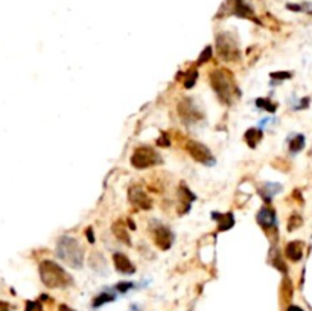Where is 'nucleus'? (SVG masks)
Here are the masks:
<instances>
[{"mask_svg": "<svg viewBox=\"0 0 312 311\" xmlns=\"http://www.w3.org/2000/svg\"><path fill=\"white\" fill-rule=\"evenodd\" d=\"M302 223H303V220H302L300 215H291V217H289V221H288V230H289V232L295 230L297 227L302 226Z\"/></svg>", "mask_w": 312, "mask_h": 311, "instance_id": "nucleus-24", "label": "nucleus"}, {"mask_svg": "<svg viewBox=\"0 0 312 311\" xmlns=\"http://www.w3.org/2000/svg\"><path fill=\"white\" fill-rule=\"evenodd\" d=\"M90 266L91 269L98 273H105L107 272V261L99 252H93L90 256Z\"/></svg>", "mask_w": 312, "mask_h": 311, "instance_id": "nucleus-20", "label": "nucleus"}, {"mask_svg": "<svg viewBox=\"0 0 312 311\" xmlns=\"http://www.w3.org/2000/svg\"><path fill=\"white\" fill-rule=\"evenodd\" d=\"M273 80H277V81H284V80H289V78L292 76L289 72H273L270 75Z\"/></svg>", "mask_w": 312, "mask_h": 311, "instance_id": "nucleus-27", "label": "nucleus"}, {"mask_svg": "<svg viewBox=\"0 0 312 311\" xmlns=\"http://www.w3.org/2000/svg\"><path fill=\"white\" fill-rule=\"evenodd\" d=\"M286 311H303V310L300 307H297V305H289Z\"/></svg>", "mask_w": 312, "mask_h": 311, "instance_id": "nucleus-32", "label": "nucleus"}, {"mask_svg": "<svg viewBox=\"0 0 312 311\" xmlns=\"http://www.w3.org/2000/svg\"><path fill=\"white\" fill-rule=\"evenodd\" d=\"M210 86L223 104H231L241 96V92L235 83V78L227 69H215L209 75Z\"/></svg>", "mask_w": 312, "mask_h": 311, "instance_id": "nucleus-1", "label": "nucleus"}, {"mask_svg": "<svg viewBox=\"0 0 312 311\" xmlns=\"http://www.w3.org/2000/svg\"><path fill=\"white\" fill-rule=\"evenodd\" d=\"M113 262H114V267L119 273L122 275H133L136 273V267L134 264L128 259V256L122 253V252H116L113 255Z\"/></svg>", "mask_w": 312, "mask_h": 311, "instance_id": "nucleus-12", "label": "nucleus"}, {"mask_svg": "<svg viewBox=\"0 0 312 311\" xmlns=\"http://www.w3.org/2000/svg\"><path fill=\"white\" fill-rule=\"evenodd\" d=\"M178 197H180L181 205H184V206H186V212H189L192 201L197 198V197H195V194H192V192H191V189L187 188L186 185H181L180 188H178Z\"/></svg>", "mask_w": 312, "mask_h": 311, "instance_id": "nucleus-18", "label": "nucleus"}, {"mask_svg": "<svg viewBox=\"0 0 312 311\" xmlns=\"http://www.w3.org/2000/svg\"><path fill=\"white\" fill-rule=\"evenodd\" d=\"M288 142H289V151L292 154H295V153H299L305 148V136L303 134H292Z\"/></svg>", "mask_w": 312, "mask_h": 311, "instance_id": "nucleus-21", "label": "nucleus"}, {"mask_svg": "<svg viewBox=\"0 0 312 311\" xmlns=\"http://www.w3.org/2000/svg\"><path fill=\"white\" fill-rule=\"evenodd\" d=\"M154 243L160 250H169L174 243V233L166 226H157L154 229Z\"/></svg>", "mask_w": 312, "mask_h": 311, "instance_id": "nucleus-10", "label": "nucleus"}, {"mask_svg": "<svg viewBox=\"0 0 312 311\" xmlns=\"http://www.w3.org/2000/svg\"><path fill=\"white\" fill-rule=\"evenodd\" d=\"M178 113L183 118L184 122H198L202 119V113L199 108L195 105V102L191 98H184L178 104Z\"/></svg>", "mask_w": 312, "mask_h": 311, "instance_id": "nucleus-8", "label": "nucleus"}, {"mask_svg": "<svg viewBox=\"0 0 312 311\" xmlns=\"http://www.w3.org/2000/svg\"><path fill=\"white\" fill-rule=\"evenodd\" d=\"M197 78H198V72L197 69H191L189 72H186L184 80H183V86L186 89H192L197 84Z\"/></svg>", "mask_w": 312, "mask_h": 311, "instance_id": "nucleus-23", "label": "nucleus"}, {"mask_svg": "<svg viewBox=\"0 0 312 311\" xmlns=\"http://www.w3.org/2000/svg\"><path fill=\"white\" fill-rule=\"evenodd\" d=\"M57 256L72 269H81L84 264V250L75 238L61 237L57 243Z\"/></svg>", "mask_w": 312, "mask_h": 311, "instance_id": "nucleus-3", "label": "nucleus"}, {"mask_svg": "<svg viewBox=\"0 0 312 311\" xmlns=\"http://www.w3.org/2000/svg\"><path fill=\"white\" fill-rule=\"evenodd\" d=\"M262 137H263L262 130H259V128H250V130H247V133L244 136V141L248 144L250 148H256L257 144L262 141Z\"/></svg>", "mask_w": 312, "mask_h": 311, "instance_id": "nucleus-19", "label": "nucleus"}, {"mask_svg": "<svg viewBox=\"0 0 312 311\" xmlns=\"http://www.w3.org/2000/svg\"><path fill=\"white\" fill-rule=\"evenodd\" d=\"M133 288H134V282H130V281H122L114 285V291H117V293H127Z\"/></svg>", "mask_w": 312, "mask_h": 311, "instance_id": "nucleus-25", "label": "nucleus"}, {"mask_svg": "<svg viewBox=\"0 0 312 311\" xmlns=\"http://www.w3.org/2000/svg\"><path fill=\"white\" fill-rule=\"evenodd\" d=\"M186 150H187V153L191 154V157L195 159L198 163L207 165V166L215 165L213 154L210 153V150L204 144L197 142V141H189L186 144Z\"/></svg>", "mask_w": 312, "mask_h": 311, "instance_id": "nucleus-6", "label": "nucleus"}, {"mask_svg": "<svg viewBox=\"0 0 312 311\" xmlns=\"http://www.w3.org/2000/svg\"><path fill=\"white\" fill-rule=\"evenodd\" d=\"M59 311H75V310L69 308L67 305H61V307H59Z\"/></svg>", "mask_w": 312, "mask_h": 311, "instance_id": "nucleus-33", "label": "nucleus"}, {"mask_svg": "<svg viewBox=\"0 0 312 311\" xmlns=\"http://www.w3.org/2000/svg\"><path fill=\"white\" fill-rule=\"evenodd\" d=\"M128 200L130 203L140 208V209H151L152 208V201L151 198L148 197V194L140 188V186H131L130 191H128Z\"/></svg>", "mask_w": 312, "mask_h": 311, "instance_id": "nucleus-9", "label": "nucleus"}, {"mask_svg": "<svg viewBox=\"0 0 312 311\" xmlns=\"http://www.w3.org/2000/svg\"><path fill=\"white\" fill-rule=\"evenodd\" d=\"M286 8L291 9V11H303L306 8V5H292V3H288Z\"/></svg>", "mask_w": 312, "mask_h": 311, "instance_id": "nucleus-30", "label": "nucleus"}, {"mask_svg": "<svg viewBox=\"0 0 312 311\" xmlns=\"http://www.w3.org/2000/svg\"><path fill=\"white\" fill-rule=\"evenodd\" d=\"M40 278L41 282L48 288H64L72 284V278L69 273L57 262L49 259L40 264Z\"/></svg>", "mask_w": 312, "mask_h": 311, "instance_id": "nucleus-2", "label": "nucleus"}, {"mask_svg": "<svg viewBox=\"0 0 312 311\" xmlns=\"http://www.w3.org/2000/svg\"><path fill=\"white\" fill-rule=\"evenodd\" d=\"M285 255H286V258H289L294 262L300 261L302 256H303V244L300 241H291V243H288L286 247H285Z\"/></svg>", "mask_w": 312, "mask_h": 311, "instance_id": "nucleus-14", "label": "nucleus"}, {"mask_svg": "<svg viewBox=\"0 0 312 311\" xmlns=\"http://www.w3.org/2000/svg\"><path fill=\"white\" fill-rule=\"evenodd\" d=\"M256 105H257L259 108H262V110H267V112H270V113H274V112L277 110V104L271 102L270 98H257V99H256Z\"/></svg>", "mask_w": 312, "mask_h": 311, "instance_id": "nucleus-22", "label": "nucleus"}, {"mask_svg": "<svg viewBox=\"0 0 312 311\" xmlns=\"http://www.w3.org/2000/svg\"><path fill=\"white\" fill-rule=\"evenodd\" d=\"M114 299H116V293H113L112 290H105V291L99 293L96 298H93L91 307L96 310V308H99V307H102V305H105V304L113 302Z\"/></svg>", "mask_w": 312, "mask_h": 311, "instance_id": "nucleus-17", "label": "nucleus"}, {"mask_svg": "<svg viewBox=\"0 0 312 311\" xmlns=\"http://www.w3.org/2000/svg\"><path fill=\"white\" fill-rule=\"evenodd\" d=\"M226 6H227V14H231V15H236V17L248 19V20H253V22L259 23V20L255 15L253 8L250 6L245 0H227Z\"/></svg>", "mask_w": 312, "mask_h": 311, "instance_id": "nucleus-7", "label": "nucleus"}, {"mask_svg": "<svg viewBox=\"0 0 312 311\" xmlns=\"http://www.w3.org/2000/svg\"><path fill=\"white\" fill-rule=\"evenodd\" d=\"M157 144H159L160 147H169V145H170V144H169V139H166V134H165V133L162 134V137L157 139Z\"/></svg>", "mask_w": 312, "mask_h": 311, "instance_id": "nucleus-28", "label": "nucleus"}, {"mask_svg": "<svg viewBox=\"0 0 312 311\" xmlns=\"http://www.w3.org/2000/svg\"><path fill=\"white\" fill-rule=\"evenodd\" d=\"M160 162H162L160 154L151 147H139L134 150V153L131 156V165L136 169H145V168L157 165Z\"/></svg>", "mask_w": 312, "mask_h": 311, "instance_id": "nucleus-5", "label": "nucleus"}, {"mask_svg": "<svg viewBox=\"0 0 312 311\" xmlns=\"http://www.w3.org/2000/svg\"><path fill=\"white\" fill-rule=\"evenodd\" d=\"M130 311H140V308H139V305H133Z\"/></svg>", "mask_w": 312, "mask_h": 311, "instance_id": "nucleus-34", "label": "nucleus"}, {"mask_svg": "<svg viewBox=\"0 0 312 311\" xmlns=\"http://www.w3.org/2000/svg\"><path fill=\"white\" fill-rule=\"evenodd\" d=\"M216 54L224 61H238L241 58V49L238 40L230 32H220L215 38Z\"/></svg>", "mask_w": 312, "mask_h": 311, "instance_id": "nucleus-4", "label": "nucleus"}, {"mask_svg": "<svg viewBox=\"0 0 312 311\" xmlns=\"http://www.w3.org/2000/svg\"><path fill=\"white\" fill-rule=\"evenodd\" d=\"M112 230H113L114 237L119 241H122L123 244H127V246H131V240H130V235H128V229H127V226H125L122 221H116L112 226Z\"/></svg>", "mask_w": 312, "mask_h": 311, "instance_id": "nucleus-16", "label": "nucleus"}, {"mask_svg": "<svg viewBox=\"0 0 312 311\" xmlns=\"http://www.w3.org/2000/svg\"><path fill=\"white\" fill-rule=\"evenodd\" d=\"M213 57V52H212V46H207V48L201 52L199 58H198V64H202V63H207V61Z\"/></svg>", "mask_w": 312, "mask_h": 311, "instance_id": "nucleus-26", "label": "nucleus"}, {"mask_svg": "<svg viewBox=\"0 0 312 311\" xmlns=\"http://www.w3.org/2000/svg\"><path fill=\"white\" fill-rule=\"evenodd\" d=\"M0 311H12L11 310V305L5 301H0Z\"/></svg>", "mask_w": 312, "mask_h": 311, "instance_id": "nucleus-31", "label": "nucleus"}, {"mask_svg": "<svg viewBox=\"0 0 312 311\" xmlns=\"http://www.w3.org/2000/svg\"><path fill=\"white\" fill-rule=\"evenodd\" d=\"M256 221L259 223V226L263 230H274L277 226V218H276V212L273 208L270 206H263L260 208V211L256 215Z\"/></svg>", "mask_w": 312, "mask_h": 311, "instance_id": "nucleus-11", "label": "nucleus"}, {"mask_svg": "<svg viewBox=\"0 0 312 311\" xmlns=\"http://www.w3.org/2000/svg\"><path fill=\"white\" fill-rule=\"evenodd\" d=\"M212 218L218 220V229H220L221 232L228 230V229H231L233 226H235V218H233L231 212L224 214V215L220 214V212H212Z\"/></svg>", "mask_w": 312, "mask_h": 311, "instance_id": "nucleus-13", "label": "nucleus"}, {"mask_svg": "<svg viewBox=\"0 0 312 311\" xmlns=\"http://www.w3.org/2000/svg\"><path fill=\"white\" fill-rule=\"evenodd\" d=\"M280 191H282V185L279 183H270L267 182L262 188H259V194L262 195V198L267 201V203H270V201L273 200L274 195H277Z\"/></svg>", "mask_w": 312, "mask_h": 311, "instance_id": "nucleus-15", "label": "nucleus"}, {"mask_svg": "<svg viewBox=\"0 0 312 311\" xmlns=\"http://www.w3.org/2000/svg\"><path fill=\"white\" fill-rule=\"evenodd\" d=\"M85 237H87V240H88V243H95V235H93V229L91 227H88L87 230H85Z\"/></svg>", "mask_w": 312, "mask_h": 311, "instance_id": "nucleus-29", "label": "nucleus"}, {"mask_svg": "<svg viewBox=\"0 0 312 311\" xmlns=\"http://www.w3.org/2000/svg\"><path fill=\"white\" fill-rule=\"evenodd\" d=\"M311 15H312V11H311Z\"/></svg>", "mask_w": 312, "mask_h": 311, "instance_id": "nucleus-35", "label": "nucleus"}]
</instances>
